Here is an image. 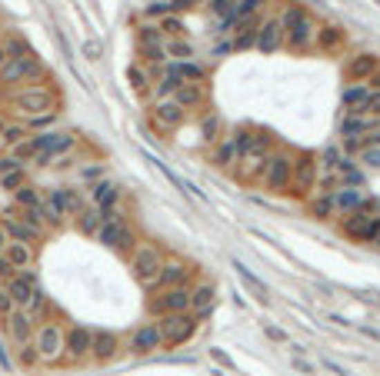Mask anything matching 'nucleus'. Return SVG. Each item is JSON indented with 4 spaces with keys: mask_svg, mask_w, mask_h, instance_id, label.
Returning <instances> with one entry per match:
<instances>
[{
    "mask_svg": "<svg viewBox=\"0 0 380 376\" xmlns=\"http://www.w3.org/2000/svg\"><path fill=\"white\" fill-rule=\"evenodd\" d=\"M57 90L47 87V83H23L7 90V103L17 107V113L23 117H40V113H54L57 110Z\"/></svg>",
    "mask_w": 380,
    "mask_h": 376,
    "instance_id": "obj_1",
    "label": "nucleus"
},
{
    "mask_svg": "<svg viewBox=\"0 0 380 376\" xmlns=\"http://www.w3.org/2000/svg\"><path fill=\"white\" fill-rule=\"evenodd\" d=\"M281 23H284V43L290 50H307V47H314V34H317V23L314 17L301 10V7H287L284 14H281Z\"/></svg>",
    "mask_w": 380,
    "mask_h": 376,
    "instance_id": "obj_2",
    "label": "nucleus"
},
{
    "mask_svg": "<svg viewBox=\"0 0 380 376\" xmlns=\"http://www.w3.org/2000/svg\"><path fill=\"white\" fill-rule=\"evenodd\" d=\"M37 74H40V57L34 54V50H27V54L10 57V60L0 67V87L14 90L17 83H23V80H34Z\"/></svg>",
    "mask_w": 380,
    "mask_h": 376,
    "instance_id": "obj_3",
    "label": "nucleus"
},
{
    "mask_svg": "<svg viewBox=\"0 0 380 376\" xmlns=\"http://www.w3.org/2000/svg\"><path fill=\"white\" fill-rule=\"evenodd\" d=\"M341 230L350 237V240H357V244H374L380 237V213L354 210V213L341 217Z\"/></svg>",
    "mask_w": 380,
    "mask_h": 376,
    "instance_id": "obj_4",
    "label": "nucleus"
},
{
    "mask_svg": "<svg viewBox=\"0 0 380 376\" xmlns=\"http://www.w3.org/2000/svg\"><path fill=\"white\" fill-rule=\"evenodd\" d=\"M290 180H294V160L287 153H270L264 160V170H260V184L267 190H290Z\"/></svg>",
    "mask_w": 380,
    "mask_h": 376,
    "instance_id": "obj_5",
    "label": "nucleus"
},
{
    "mask_svg": "<svg viewBox=\"0 0 380 376\" xmlns=\"http://www.w3.org/2000/svg\"><path fill=\"white\" fill-rule=\"evenodd\" d=\"M157 330H160V339L171 343V346H180L187 343L193 333H197V317L193 313H167L157 320Z\"/></svg>",
    "mask_w": 380,
    "mask_h": 376,
    "instance_id": "obj_6",
    "label": "nucleus"
},
{
    "mask_svg": "<svg viewBox=\"0 0 380 376\" xmlns=\"http://www.w3.org/2000/svg\"><path fill=\"white\" fill-rule=\"evenodd\" d=\"M147 313L151 317H167V313H190V286H171L164 293H157L147 300Z\"/></svg>",
    "mask_w": 380,
    "mask_h": 376,
    "instance_id": "obj_7",
    "label": "nucleus"
},
{
    "mask_svg": "<svg viewBox=\"0 0 380 376\" xmlns=\"http://www.w3.org/2000/svg\"><path fill=\"white\" fill-rule=\"evenodd\" d=\"M34 346H37V353H40V363H60L64 359V326L60 323L37 326Z\"/></svg>",
    "mask_w": 380,
    "mask_h": 376,
    "instance_id": "obj_8",
    "label": "nucleus"
},
{
    "mask_svg": "<svg viewBox=\"0 0 380 376\" xmlns=\"http://www.w3.org/2000/svg\"><path fill=\"white\" fill-rule=\"evenodd\" d=\"M160 266H164V253H160L157 246H137V250H133L131 270H133V277L144 283V286H151V290H153V280H157Z\"/></svg>",
    "mask_w": 380,
    "mask_h": 376,
    "instance_id": "obj_9",
    "label": "nucleus"
},
{
    "mask_svg": "<svg viewBox=\"0 0 380 376\" xmlns=\"http://www.w3.org/2000/svg\"><path fill=\"white\" fill-rule=\"evenodd\" d=\"M160 77H171L177 83H204V63H197V60H167V63H160Z\"/></svg>",
    "mask_w": 380,
    "mask_h": 376,
    "instance_id": "obj_10",
    "label": "nucleus"
},
{
    "mask_svg": "<svg viewBox=\"0 0 380 376\" xmlns=\"http://www.w3.org/2000/svg\"><path fill=\"white\" fill-rule=\"evenodd\" d=\"M91 346H94V330H87V326L64 330V353L70 359H87L91 357Z\"/></svg>",
    "mask_w": 380,
    "mask_h": 376,
    "instance_id": "obj_11",
    "label": "nucleus"
},
{
    "mask_svg": "<svg viewBox=\"0 0 380 376\" xmlns=\"http://www.w3.org/2000/svg\"><path fill=\"white\" fill-rule=\"evenodd\" d=\"M190 277H193L190 264H184V260H164L153 286H164V290H171V286H190Z\"/></svg>",
    "mask_w": 380,
    "mask_h": 376,
    "instance_id": "obj_12",
    "label": "nucleus"
},
{
    "mask_svg": "<svg viewBox=\"0 0 380 376\" xmlns=\"http://www.w3.org/2000/svg\"><path fill=\"white\" fill-rule=\"evenodd\" d=\"M3 290L14 297V303H17L20 310H27V303H30L34 290H37V277H34V270H17V277H10Z\"/></svg>",
    "mask_w": 380,
    "mask_h": 376,
    "instance_id": "obj_13",
    "label": "nucleus"
},
{
    "mask_svg": "<svg viewBox=\"0 0 380 376\" xmlns=\"http://www.w3.org/2000/svg\"><path fill=\"white\" fill-rule=\"evenodd\" d=\"M7 333H10V339H14L17 346H23V343H30V339H34L37 323H34V317H30L27 310H14V313L7 317Z\"/></svg>",
    "mask_w": 380,
    "mask_h": 376,
    "instance_id": "obj_14",
    "label": "nucleus"
},
{
    "mask_svg": "<svg viewBox=\"0 0 380 376\" xmlns=\"http://www.w3.org/2000/svg\"><path fill=\"white\" fill-rule=\"evenodd\" d=\"M47 204H50V207H54V213H60V217H77V213L84 210V197H80L77 190L57 187V190H50Z\"/></svg>",
    "mask_w": 380,
    "mask_h": 376,
    "instance_id": "obj_15",
    "label": "nucleus"
},
{
    "mask_svg": "<svg viewBox=\"0 0 380 376\" xmlns=\"http://www.w3.org/2000/svg\"><path fill=\"white\" fill-rule=\"evenodd\" d=\"M184 117H187V110H184L180 103H173L171 97L153 107V123H157V130H173V127H180Z\"/></svg>",
    "mask_w": 380,
    "mask_h": 376,
    "instance_id": "obj_16",
    "label": "nucleus"
},
{
    "mask_svg": "<svg viewBox=\"0 0 380 376\" xmlns=\"http://www.w3.org/2000/svg\"><path fill=\"white\" fill-rule=\"evenodd\" d=\"M281 43H284V23H281V17L264 20V23L257 27V50H264V54H274Z\"/></svg>",
    "mask_w": 380,
    "mask_h": 376,
    "instance_id": "obj_17",
    "label": "nucleus"
},
{
    "mask_svg": "<svg viewBox=\"0 0 380 376\" xmlns=\"http://www.w3.org/2000/svg\"><path fill=\"white\" fill-rule=\"evenodd\" d=\"M160 330H157V323H140L137 330L131 333V350L133 353H153V350H160Z\"/></svg>",
    "mask_w": 380,
    "mask_h": 376,
    "instance_id": "obj_18",
    "label": "nucleus"
},
{
    "mask_svg": "<svg viewBox=\"0 0 380 376\" xmlns=\"http://www.w3.org/2000/svg\"><path fill=\"white\" fill-rule=\"evenodd\" d=\"M363 200H367V190L363 187H337L334 190V210H337V217H347V213L361 210Z\"/></svg>",
    "mask_w": 380,
    "mask_h": 376,
    "instance_id": "obj_19",
    "label": "nucleus"
},
{
    "mask_svg": "<svg viewBox=\"0 0 380 376\" xmlns=\"http://www.w3.org/2000/svg\"><path fill=\"white\" fill-rule=\"evenodd\" d=\"M120 353V337L111 333V330H94V346H91V357L100 359V363H107V359H114Z\"/></svg>",
    "mask_w": 380,
    "mask_h": 376,
    "instance_id": "obj_20",
    "label": "nucleus"
},
{
    "mask_svg": "<svg viewBox=\"0 0 380 376\" xmlns=\"http://www.w3.org/2000/svg\"><path fill=\"white\" fill-rule=\"evenodd\" d=\"M377 70H380V60L374 54H357L350 63H347V77H350L354 83H367Z\"/></svg>",
    "mask_w": 380,
    "mask_h": 376,
    "instance_id": "obj_21",
    "label": "nucleus"
},
{
    "mask_svg": "<svg viewBox=\"0 0 380 376\" xmlns=\"http://www.w3.org/2000/svg\"><path fill=\"white\" fill-rule=\"evenodd\" d=\"M314 180H317V160L314 157L294 160V180H290V187H297V193H307V190L314 187Z\"/></svg>",
    "mask_w": 380,
    "mask_h": 376,
    "instance_id": "obj_22",
    "label": "nucleus"
},
{
    "mask_svg": "<svg viewBox=\"0 0 380 376\" xmlns=\"http://www.w3.org/2000/svg\"><path fill=\"white\" fill-rule=\"evenodd\" d=\"M377 127V117H367V113H347L341 123V133L347 140H357V137H367V133Z\"/></svg>",
    "mask_w": 380,
    "mask_h": 376,
    "instance_id": "obj_23",
    "label": "nucleus"
},
{
    "mask_svg": "<svg viewBox=\"0 0 380 376\" xmlns=\"http://www.w3.org/2000/svg\"><path fill=\"white\" fill-rule=\"evenodd\" d=\"M91 197H94V207L100 213H107V210L117 207V200H120V187H117L114 180H97L94 190H91Z\"/></svg>",
    "mask_w": 380,
    "mask_h": 376,
    "instance_id": "obj_24",
    "label": "nucleus"
},
{
    "mask_svg": "<svg viewBox=\"0 0 380 376\" xmlns=\"http://www.w3.org/2000/svg\"><path fill=\"white\" fill-rule=\"evenodd\" d=\"M210 160L217 164V167H230L240 160V144L234 140V137H220L217 144H213V153H210Z\"/></svg>",
    "mask_w": 380,
    "mask_h": 376,
    "instance_id": "obj_25",
    "label": "nucleus"
},
{
    "mask_svg": "<svg viewBox=\"0 0 380 376\" xmlns=\"http://www.w3.org/2000/svg\"><path fill=\"white\" fill-rule=\"evenodd\" d=\"M3 233H7V240H14V244H30L34 246V240H37V233L23 224L20 217H3Z\"/></svg>",
    "mask_w": 380,
    "mask_h": 376,
    "instance_id": "obj_26",
    "label": "nucleus"
},
{
    "mask_svg": "<svg viewBox=\"0 0 380 376\" xmlns=\"http://www.w3.org/2000/svg\"><path fill=\"white\" fill-rule=\"evenodd\" d=\"M210 306H213V286L210 283H200L190 290V313L193 317H207Z\"/></svg>",
    "mask_w": 380,
    "mask_h": 376,
    "instance_id": "obj_27",
    "label": "nucleus"
},
{
    "mask_svg": "<svg viewBox=\"0 0 380 376\" xmlns=\"http://www.w3.org/2000/svg\"><path fill=\"white\" fill-rule=\"evenodd\" d=\"M370 94H374V90H370L367 83H350V87L343 90V107H347V113H363Z\"/></svg>",
    "mask_w": 380,
    "mask_h": 376,
    "instance_id": "obj_28",
    "label": "nucleus"
},
{
    "mask_svg": "<svg viewBox=\"0 0 380 376\" xmlns=\"http://www.w3.org/2000/svg\"><path fill=\"white\" fill-rule=\"evenodd\" d=\"M104 224H107V220H104V213H100L97 207H84L80 213H77V230H80L84 237H97Z\"/></svg>",
    "mask_w": 380,
    "mask_h": 376,
    "instance_id": "obj_29",
    "label": "nucleus"
},
{
    "mask_svg": "<svg viewBox=\"0 0 380 376\" xmlns=\"http://www.w3.org/2000/svg\"><path fill=\"white\" fill-rule=\"evenodd\" d=\"M257 27H260V23H257L254 17L237 20V27H234V40H230V43H234L237 50H244V47H254V43H257Z\"/></svg>",
    "mask_w": 380,
    "mask_h": 376,
    "instance_id": "obj_30",
    "label": "nucleus"
},
{
    "mask_svg": "<svg viewBox=\"0 0 380 376\" xmlns=\"http://www.w3.org/2000/svg\"><path fill=\"white\" fill-rule=\"evenodd\" d=\"M3 257H7L10 264L17 266V270H27V266L34 264V246H30V244H14V240H7V246H3Z\"/></svg>",
    "mask_w": 380,
    "mask_h": 376,
    "instance_id": "obj_31",
    "label": "nucleus"
},
{
    "mask_svg": "<svg viewBox=\"0 0 380 376\" xmlns=\"http://www.w3.org/2000/svg\"><path fill=\"white\" fill-rule=\"evenodd\" d=\"M173 103H180L184 110H190V107H200V100H204V87L200 83H184V87H177L171 94Z\"/></svg>",
    "mask_w": 380,
    "mask_h": 376,
    "instance_id": "obj_32",
    "label": "nucleus"
},
{
    "mask_svg": "<svg viewBox=\"0 0 380 376\" xmlns=\"http://www.w3.org/2000/svg\"><path fill=\"white\" fill-rule=\"evenodd\" d=\"M310 213L317 217V220H330V217H337V210H334V190L330 193H317V197H310Z\"/></svg>",
    "mask_w": 380,
    "mask_h": 376,
    "instance_id": "obj_33",
    "label": "nucleus"
},
{
    "mask_svg": "<svg viewBox=\"0 0 380 376\" xmlns=\"http://www.w3.org/2000/svg\"><path fill=\"white\" fill-rule=\"evenodd\" d=\"M341 40H343V34L334 27V23H323V27H317V34H314V47H321V50H334Z\"/></svg>",
    "mask_w": 380,
    "mask_h": 376,
    "instance_id": "obj_34",
    "label": "nucleus"
},
{
    "mask_svg": "<svg viewBox=\"0 0 380 376\" xmlns=\"http://www.w3.org/2000/svg\"><path fill=\"white\" fill-rule=\"evenodd\" d=\"M164 54L173 57V60H190V57H193V47H190L184 37H171V40H164Z\"/></svg>",
    "mask_w": 380,
    "mask_h": 376,
    "instance_id": "obj_35",
    "label": "nucleus"
},
{
    "mask_svg": "<svg viewBox=\"0 0 380 376\" xmlns=\"http://www.w3.org/2000/svg\"><path fill=\"white\" fill-rule=\"evenodd\" d=\"M200 140H204V144H217V140H220V120H217L213 113H207V117L200 120Z\"/></svg>",
    "mask_w": 380,
    "mask_h": 376,
    "instance_id": "obj_36",
    "label": "nucleus"
},
{
    "mask_svg": "<svg viewBox=\"0 0 380 376\" xmlns=\"http://www.w3.org/2000/svg\"><path fill=\"white\" fill-rule=\"evenodd\" d=\"M14 200H17L20 210H30V207H37V204H40V193L30 187V184H23L20 190H14Z\"/></svg>",
    "mask_w": 380,
    "mask_h": 376,
    "instance_id": "obj_37",
    "label": "nucleus"
},
{
    "mask_svg": "<svg viewBox=\"0 0 380 376\" xmlns=\"http://www.w3.org/2000/svg\"><path fill=\"white\" fill-rule=\"evenodd\" d=\"M124 226H127V224H104V226H100V233H97V244H104V246H111V250H114Z\"/></svg>",
    "mask_w": 380,
    "mask_h": 376,
    "instance_id": "obj_38",
    "label": "nucleus"
},
{
    "mask_svg": "<svg viewBox=\"0 0 380 376\" xmlns=\"http://www.w3.org/2000/svg\"><path fill=\"white\" fill-rule=\"evenodd\" d=\"M137 40H140V47H144V50H151V47H164L160 27H140V30H137Z\"/></svg>",
    "mask_w": 380,
    "mask_h": 376,
    "instance_id": "obj_39",
    "label": "nucleus"
},
{
    "mask_svg": "<svg viewBox=\"0 0 380 376\" xmlns=\"http://www.w3.org/2000/svg\"><path fill=\"white\" fill-rule=\"evenodd\" d=\"M114 250H117V253H124V257H133V250H137V233H133L131 226H124V230H120V240H117Z\"/></svg>",
    "mask_w": 380,
    "mask_h": 376,
    "instance_id": "obj_40",
    "label": "nucleus"
},
{
    "mask_svg": "<svg viewBox=\"0 0 380 376\" xmlns=\"http://www.w3.org/2000/svg\"><path fill=\"white\" fill-rule=\"evenodd\" d=\"M0 140L14 147V144H20V140H27V127H23V123H7V127L0 130Z\"/></svg>",
    "mask_w": 380,
    "mask_h": 376,
    "instance_id": "obj_41",
    "label": "nucleus"
},
{
    "mask_svg": "<svg viewBox=\"0 0 380 376\" xmlns=\"http://www.w3.org/2000/svg\"><path fill=\"white\" fill-rule=\"evenodd\" d=\"M237 270H240V277H244V283H247L250 290H254V293H257V300H267V286L260 280H257V277H250L247 270H244V266H237Z\"/></svg>",
    "mask_w": 380,
    "mask_h": 376,
    "instance_id": "obj_42",
    "label": "nucleus"
},
{
    "mask_svg": "<svg viewBox=\"0 0 380 376\" xmlns=\"http://www.w3.org/2000/svg\"><path fill=\"white\" fill-rule=\"evenodd\" d=\"M20 363H23V366H37L40 363V353L34 343H23V346H20Z\"/></svg>",
    "mask_w": 380,
    "mask_h": 376,
    "instance_id": "obj_43",
    "label": "nucleus"
},
{
    "mask_svg": "<svg viewBox=\"0 0 380 376\" xmlns=\"http://www.w3.org/2000/svg\"><path fill=\"white\" fill-rule=\"evenodd\" d=\"M23 184H27V177H23V170H14V173H7V177H3V187L10 190V193H14V190H20V187H23Z\"/></svg>",
    "mask_w": 380,
    "mask_h": 376,
    "instance_id": "obj_44",
    "label": "nucleus"
},
{
    "mask_svg": "<svg viewBox=\"0 0 380 376\" xmlns=\"http://www.w3.org/2000/svg\"><path fill=\"white\" fill-rule=\"evenodd\" d=\"M14 310H20L17 303H14V297H10V293H7V290H0V317H3V320H7V317H10V313H14Z\"/></svg>",
    "mask_w": 380,
    "mask_h": 376,
    "instance_id": "obj_45",
    "label": "nucleus"
},
{
    "mask_svg": "<svg viewBox=\"0 0 380 376\" xmlns=\"http://www.w3.org/2000/svg\"><path fill=\"white\" fill-rule=\"evenodd\" d=\"M361 160L367 164V167L380 170V147H367V150H361Z\"/></svg>",
    "mask_w": 380,
    "mask_h": 376,
    "instance_id": "obj_46",
    "label": "nucleus"
},
{
    "mask_svg": "<svg viewBox=\"0 0 380 376\" xmlns=\"http://www.w3.org/2000/svg\"><path fill=\"white\" fill-rule=\"evenodd\" d=\"M14 170H23V164H20L17 157H0V177H7Z\"/></svg>",
    "mask_w": 380,
    "mask_h": 376,
    "instance_id": "obj_47",
    "label": "nucleus"
},
{
    "mask_svg": "<svg viewBox=\"0 0 380 376\" xmlns=\"http://www.w3.org/2000/svg\"><path fill=\"white\" fill-rule=\"evenodd\" d=\"M10 277H17V266H14L10 260H7V257H3V253H0V280L7 283Z\"/></svg>",
    "mask_w": 380,
    "mask_h": 376,
    "instance_id": "obj_48",
    "label": "nucleus"
},
{
    "mask_svg": "<svg viewBox=\"0 0 380 376\" xmlns=\"http://www.w3.org/2000/svg\"><path fill=\"white\" fill-rule=\"evenodd\" d=\"M131 83H133V87H140V90H144V87L151 83V74H144L140 67H131Z\"/></svg>",
    "mask_w": 380,
    "mask_h": 376,
    "instance_id": "obj_49",
    "label": "nucleus"
},
{
    "mask_svg": "<svg viewBox=\"0 0 380 376\" xmlns=\"http://www.w3.org/2000/svg\"><path fill=\"white\" fill-rule=\"evenodd\" d=\"M363 113H367V117H377V120H380V90H374V94H370V100H367Z\"/></svg>",
    "mask_w": 380,
    "mask_h": 376,
    "instance_id": "obj_50",
    "label": "nucleus"
},
{
    "mask_svg": "<svg viewBox=\"0 0 380 376\" xmlns=\"http://www.w3.org/2000/svg\"><path fill=\"white\" fill-rule=\"evenodd\" d=\"M160 30H167V34H171V37H184V23H180V20H164V27H160Z\"/></svg>",
    "mask_w": 380,
    "mask_h": 376,
    "instance_id": "obj_51",
    "label": "nucleus"
},
{
    "mask_svg": "<svg viewBox=\"0 0 380 376\" xmlns=\"http://www.w3.org/2000/svg\"><path fill=\"white\" fill-rule=\"evenodd\" d=\"M54 120V113H40V117H27V127H34V130H40V127H47Z\"/></svg>",
    "mask_w": 380,
    "mask_h": 376,
    "instance_id": "obj_52",
    "label": "nucleus"
},
{
    "mask_svg": "<svg viewBox=\"0 0 380 376\" xmlns=\"http://www.w3.org/2000/svg\"><path fill=\"white\" fill-rule=\"evenodd\" d=\"M84 177H87V180H100V177H104V170H100V167L94 164V167H87V170H84Z\"/></svg>",
    "mask_w": 380,
    "mask_h": 376,
    "instance_id": "obj_53",
    "label": "nucleus"
},
{
    "mask_svg": "<svg viewBox=\"0 0 380 376\" xmlns=\"http://www.w3.org/2000/svg\"><path fill=\"white\" fill-rule=\"evenodd\" d=\"M367 87H370V90H380V70L370 77V80H367Z\"/></svg>",
    "mask_w": 380,
    "mask_h": 376,
    "instance_id": "obj_54",
    "label": "nucleus"
},
{
    "mask_svg": "<svg viewBox=\"0 0 380 376\" xmlns=\"http://www.w3.org/2000/svg\"><path fill=\"white\" fill-rule=\"evenodd\" d=\"M7 60H10V54H7V43H3V40H0V67H3V63H7Z\"/></svg>",
    "mask_w": 380,
    "mask_h": 376,
    "instance_id": "obj_55",
    "label": "nucleus"
},
{
    "mask_svg": "<svg viewBox=\"0 0 380 376\" xmlns=\"http://www.w3.org/2000/svg\"><path fill=\"white\" fill-rule=\"evenodd\" d=\"M171 7H193V0H171Z\"/></svg>",
    "mask_w": 380,
    "mask_h": 376,
    "instance_id": "obj_56",
    "label": "nucleus"
},
{
    "mask_svg": "<svg viewBox=\"0 0 380 376\" xmlns=\"http://www.w3.org/2000/svg\"><path fill=\"white\" fill-rule=\"evenodd\" d=\"M374 244H377V250H380V237H377V240H374Z\"/></svg>",
    "mask_w": 380,
    "mask_h": 376,
    "instance_id": "obj_57",
    "label": "nucleus"
},
{
    "mask_svg": "<svg viewBox=\"0 0 380 376\" xmlns=\"http://www.w3.org/2000/svg\"><path fill=\"white\" fill-rule=\"evenodd\" d=\"M3 127H7V123H3V120H0V130H3Z\"/></svg>",
    "mask_w": 380,
    "mask_h": 376,
    "instance_id": "obj_58",
    "label": "nucleus"
},
{
    "mask_svg": "<svg viewBox=\"0 0 380 376\" xmlns=\"http://www.w3.org/2000/svg\"><path fill=\"white\" fill-rule=\"evenodd\" d=\"M0 144H3V140H0Z\"/></svg>",
    "mask_w": 380,
    "mask_h": 376,
    "instance_id": "obj_59",
    "label": "nucleus"
}]
</instances>
